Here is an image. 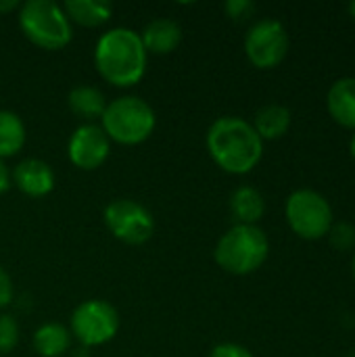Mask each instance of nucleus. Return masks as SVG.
I'll return each instance as SVG.
<instances>
[{
	"mask_svg": "<svg viewBox=\"0 0 355 357\" xmlns=\"http://www.w3.org/2000/svg\"><path fill=\"white\" fill-rule=\"evenodd\" d=\"M205 142L218 167L236 176L249 174L264 155V140L253 126L234 115L216 119L207 130Z\"/></svg>",
	"mask_w": 355,
	"mask_h": 357,
	"instance_id": "f257e3e1",
	"label": "nucleus"
},
{
	"mask_svg": "<svg viewBox=\"0 0 355 357\" xmlns=\"http://www.w3.org/2000/svg\"><path fill=\"white\" fill-rule=\"evenodd\" d=\"M146 50L140 33L130 27H113L105 31L94 46V67L105 82L130 88L144 77Z\"/></svg>",
	"mask_w": 355,
	"mask_h": 357,
	"instance_id": "f03ea898",
	"label": "nucleus"
},
{
	"mask_svg": "<svg viewBox=\"0 0 355 357\" xmlns=\"http://www.w3.org/2000/svg\"><path fill=\"white\" fill-rule=\"evenodd\" d=\"M268 253H270V243L259 226L234 224L218 241L213 259L224 272L247 276L264 266Z\"/></svg>",
	"mask_w": 355,
	"mask_h": 357,
	"instance_id": "7ed1b4c3",
	"label": "nucleus"
},
{
	"mask_svg": "<svg viewBox=\"0 0 355 357\" xmlns=\"http://www.w3.org/2000/svg\"><path fill=\"white\" fill-rule=\"evenodd\" d=\"M100 119V128L105 130L109 140L126 146L144 142L146 138H151L157 126V115L153 107L140 96H119L107 102Z\"/></svg>",
	"mask_w": 355,
	"mask_h": 357,
	"instance_id": "20e7f679",
	"label": "nucleus"
},
{
	"mask_svg": "<svg viewBox=\"0 0 355 357\" xmlns=\"http://www.w3.org/2000/svg\"><path fill=\"white\" fill-rule=\"evenodd\" d=\"M19 27L31 44L44 50L65 48L73 38L71 21L63 6L52 0L23 2L19 6Z\"/></svg>",
	"mask_w": 355,
	"mask_h": 357,
	"instance_id": "39448f33",
	"label": "nucleus"
},
{
	"mask_svg": "<svg viewBox=\"0 0 355 357\" xmlns=\"http://www.w3.org/2000/svg\"><path fill=\"white\" fill-rule=\"evenodd\" d=\"M285 213L291 230L308 241L326 236L333 226L331 203L312 188H299L291 192L285 205Z\"/></svg>",
	"mask_w": 355,
	"mask_h": 357,
	"instance_id": "423d86ee",
	"label": "nucleus"
},
{
	"mask_svg": "<svg viewBox=\"0 0 355 357\" xmlns=\"http://www.w3.org/2000/svg\"><path fill=\"white\" fill-rule=\"evenodd\" d=\"M119 331L117 310L103 299H88L71 314V335L84 347H98L115 339Z\"/></svg>",
	"mask_w": 355,
	"mask_h": 357,
	"instance_id": "0eeeda50",
	"label": "nucleus"
},
{
	"mask_svg": "<svg viewBox=\"0 0 355 357\" xmlns=\"http://www.w3.org/2000/svg\"><path fill=\"white\" fill-rule=\"evenodd\" d=\"M105 224L109 232L126 245H144L155 232L151 211L132 199H115L105 207Z\"/></svg>",
	"mask_w": 355,
	"mask_h": 357,
	"instance_id": "6e6552de",
	"label": "nucleus"
},
{
	"mask_svg": "<svg viewBox=\"0 0 355 357\" xmlns=\"http://www.w3.org/2000/svg\"><path fill=\"white\" fill-rule=\"evenodd\" d=\"M289 50V33L276 19L255 21L245 36V54L259 69L276 67Z\"/></svg>",
	"mask_w": 355,
	"mask_h": 357,
	"instance_id": "1a4fd4ad",
	"label": "nucleus"
},
{
	"mask_svg": "<svg viewBox=\"0 0 355 357\" xmlns=\"http://www.w3.org/2000/svg\"><path fill=\"white\" fill-rule=\"evenodd\" d=\"M111 153V140L96 123H82L69 138L67 155L77 169L92 172L100 167Z\"/></svg>",
	"mask_w": 355,
	"mask_h": 357,
	"instance_id": "9d476101",
	"label": "nucleus"
},
{
	"mask_svg": "<svg viewBox=\"0 0 355 357\" xmlns=\"http://www.w3.org/2000/svg\"><path fill=\"white\" fill-rule=\"evenodd\" d=\"M10 184L31 199H42L54 188V172L42 159H23L10 172Z\"/></svg>",
	"mask_w": 355,
	"mask_h": 357,
	"instance_id": "9b49d317",
	"label": "nucleus"
},
{
	"mask_svg": "<svg viewBox=\"0 0 355 357\" xmlns=\"http://www.w3.org/2000/svg\"><path fill=\"white\" fill-rule=\"evenodd\" d=\"M140 40H142V46H144L146 54L149 52H153V54H169L182 42V27L174 19H167V17L153 19L151 23H146L144 31L140 33Z\"/></svg>",
	"mask_w": 355,
	"mask_h": 357,
	"instance_id": "f8f14e48",
	"label": "nucleus"
},
{
	"mask_svg": "<svg viewBox=\"0 0 355 357\" xmlns=\"http://www.w3.org/2000/svg\"><path fill=\"white\" fill-rule=\"evenodd\" d=\"M326 105L337 123L355 128V77L337 79L328 90Z\"/></svg>",
	"mask_w": 355,
	"mask_h": 357,
	"instance_id": "ddd939ff",
	"label": "nucleus"
},
{
	"mask_svg": "<svg viewBox=\"0 0 355 357\" xmlns=\"http://www.w3.org/2000/svg\"><path fill=\"white\" fill-rule=\"evenodd\" d=\"M230 213L236 224L257 226V222L266 213V201L262 192L253 186H239L230 195Z\"/></svg>",
	"mask_w": 355,
	"mask_h": 357,
	"instance_id": "4468645a",
	"label": "nucleus"
},
{
	"mask_svg": "<svg viewBox=\"0 0 355 357\" xmlns=\"http://www.w3.org/2000/svg\"><path fill=\"white\" fill-rule=\"evenodd\" d=\"M67 105H69L73 115H77V117H82V119H86L90 123L92 119L103 117V113L107 109V98L98 88L82 84V86H75V88L69 90Z\"/></svg>",
	"mask_w": 355,
	"mask_h": 357,
	"instance_id": "2eb2a0df",
	"label": "nucleus"
},
{
	"mask_svg": "<svg viewBox=\"0 0 355 357\" xmlns=\"http://www.w3.org/2000/svg\"><path fill=\"white\" fill-rule=\"evenodd\" d=\"M253 130L262 140H276L291 128V111L282 105H264L253 117Z\"/></svg>",
	"mask_w": 355,
	"mask_h": 357,
	"instance_id": "dca6fc26",
	"label": "nucleus"
},
{
	"mask_svg": "<svg viewBox=\"0 0 355 357\" xmlns=\"http://www.w3.org/2000/svg\"><path fill=\"white\" fill-rule=\"evenodd\" d=\"M63 10L69 21H75L84 27H98L111 19L113 4L107 0H67Z\"/></svg>",
	"mask_w": 355,
	"mask_h": 357,
	"instance_id": "f3484780",
	"label": "nucleus"
},
{
	"mask_svg": "<svg viewBox=\"0 0 355 357\" xmlns=\"http://www.w3.org/2000/svg\"><path fill=\"white\" fill-rule=\"evenodd\" d=\"M71 345V333L59 322H46L33 333V349L40 357H61Z\"/></svg>",
	"mask_w": 355,
	"mask_h": 357,
	"instance_id": "a211bd4d",
	"label": "nucleus"
},
{
	"mask_svg": "<svg viewBox=\"0 0 355 357\" xmlns=\"http://www.w3.org/2000/svg\"><path fill=\"white\" fill-rule=\"evenodd\" d=\"M25 123L15 111L0 109V159L17 155L25 144Z\"/></svg>",
	"mask_w": 355,
	"mask_h": 357,
	"instance_id": "6ab92c4d",
	"label": "nucleus"
},
{
	"mask_svg": "<svg viewBox=\"0 0 355 357\" xmlns=\"http://www.w3.org/2000/svg\"><path fill=\"white\" fill-rule=\"evenodd\" d=\"M328 241L337 251H352L355 247V226L349 222H337L328 230Z\"/></svg>",
	"mask_w": 355,
	"mask_h": 357,
	"instance_id": "aec40b11",
	"label": "nucleus"
},
{
	"mask_svg": "<svg viewBox=\"0 0 355 357\" xmlns=\"http://www.w3.org/2000/svg\"><path fill=\"white\" fill-rule=\"evenodd\" d=\"M19 343V324L13 316L0 314V356L10 354Z\"/></svg>",
	"mask_w": 355,
	"mask_h": 357,
	"instance_id": "412c9836",
	"label": "nucleus"
},
{
	"mask_svg": "<svg viewBox=\"0 0 355 357\" xmlns=\"http://www.w3.org/2000/svg\"><path fill=\"white\" fill-rule=\"evenodd\" d=\"M255 8L257 6L251 0H228L224 4V10L232 21H247L249 17H253Z\"/></svg>",
	"mask_w": 355,
	"mask_h": 357,
	"instance_id": "4be33fe9",
	"label": "nucleus"
},
{
	"mask_svg": "<svg viewBox=\"0 0 355 357\" xmlns=\"http://www.w3.org/2000/svg\"><path fill=\"white\" fill-rule=\"evenodd\" d=\"M209 357H253V354L243 347V345H236V343H222V345H216L213 351L209 354Z\"/></svg>",
	"mask_w": 355,
	"mask_h": 357,
	"instance_id": "5701e85b",
	"label": "nucleus"
},
{
	"mask_svg": "<svg viewBox=\"0 0 355 357\" xmlns=\"http://www.w3.org/2000/svg\"><path fill=\"white\" fill-rule=\"evenodd\" d=\"M13 280L8 276V272L0 266V310H4L10 301H13Z\"/></svg>",
	"mask_w": 355,
	"mask_h": 357,
	"instance_id": "b1692460",
	"label": "nucleus"
},
{
	"mask_svg": "<svg viewBox=\"0 0 355 357\" xmlns=\"http://www.w3.org/2000/svg\"><path fill=\"white\" fill-rule=\"evenodd\" d=\"M10 188V172L6 169V165L0 159V197Z\"/></svg>",
	"mask_w": 355,
	"mask_h": 357,
	"instance_id": "393cba45",
	"label": "nucleus"
},
{
	"mask_svg": "<svg viewBox=\"0 0 355 357\" xmlns=\"http://www.w3.org/2000/svg\"><path fill=\"white\" fill-rule=\"evenodd\" d=\"M15 8H19V2L17 0H2L0 2V13H10Z\"/></svg>",
	"mask_w": 355,
	"mask_h": 357,
	"instance_id": "a878e982",
	"label": "nucleus"
},
{
	"mask_svg": "<svg viewBox=\"0 0 355 357\" xmlns=\"http://www.w3.org/2000/svg\"><path fill=\"white\" fill-rule=\"evenodd\" d=\"M349 15H352V17L355 19V0H352V2H349Z\"/></svg>",
	"mask_w": 355,
	"mask_h": 357,
	"instance_id": "bb28decb",
	"label": "nucleus"
},
{
	"mask_svg": "<svg viewBox=\"0 0 355 357\" xmlns=\"http://www.w3.org/2000/svg\"><path fill=\"white\" fill-rule=\"evenodd\" d=\"M349 146H352V155L355 157V134H354V138H352V144H349Z\"/></svg>",
	"mask_w": 355,
	"mask_h": 357,
	"instance_id": "cd10ccee",
	"label": "nucleus"
},
{
	"mask_svg": "<svg viewBox=\"0 0 355 357\" xmlns=\"http://www.w3.org/2000/svg\"><path fill=\"white\" fill-rule=\"evenodd\" d=\"M352 272H354V278H355V253H354V261H352Z\"/></svg>",
	"mask_w": 355,
	"mask_h": 357,
	"instance_id": "c85d7f7f",
	"label": "nucleus"
},
{
	"mask_svg": "<svg viewBox=\"0 0 355 357\" xmlns=\"http://www.w3.org/2000/svg\"><path fill=\"white\" fill-rule=\"evenodd\" d=\"M347 357H355V349H354V351H352V354H349V356H347Z\"/></svg>",
	"mask_w": 355,
	"mask_h": 357,
	"instance_id": "c756f323",
	"label": "nucleus"
}]
</instances>
